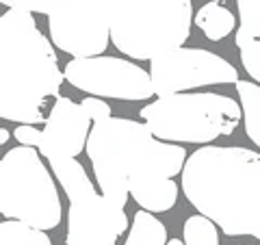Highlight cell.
Here are the masks:
<instances>
[{"label": "cell", "instance_id": "9a60e30c", "mask_svg": "<svg viewBox=\"0 0 260 245\" xmlns=\"http://www.w3.org/2000/svg\"><path fill=\"white\" fill-rule=\"evenodd\" d=\"M167 228L150 210H137L124 245H167Z\"/></svg>", "mask_w": 260, "mask_h": 245}, {"label": "cell", "instance_id": "603a6c76", "mask_svg": "<svg viewBox=\"0 0 260 245\" xmlns=\"http://www.w3.org/2000/svg\"><path fill=\"white\" fill-rule=\"evenodd\" d=\"M83 109L87 111V115L91 117V121H102V119H109L113 117V113H111V107L107 102L102 100V98H95V96H89L85 98L83 102Z\"/></svg>", "mask_w": 260, "mask_h": 245}, {"label": "cell", "instance_id": "8fae6325", "mask_svg": "<svg viewBox=\"0 0 260 245\" xmlns=\"http://www.w3.org/2000/svg\"><path fill=\"white\" fill-rule=\"evenodd\" d=\"M91 128V117L87 115L83 104L68 96H59L44 121L42 145L37 150L48 161L76 159L80 152L87 150Z\"/></svg>", "mask_w": 260, "mask_h": 245}, {"label": "cell", "instance_id": "9c48e42d", "mask_svg": "<svg viewBox=\"0 0 260 245\" xmlns=\"http://www.w3.org/2000/svg\"><path fill=\"white\" fill-rule=\"evenodd\" d=\"M50 42L74 59L100 56L111 42V28L95 0H52L48 13Z\"/></svg>", "mask_w": 260, "mask_h": 245}, {"label": "cell", "instance_id": "8992f818", "mask_svg": "<svg viewBox=\"0 0 260 245\" xmlns=\"http://www.w3.org/2000/svg\"><path fill=\"white\" fill-rule=\"evenodd\" d=\"M37 148L18 145L0 159V213L37 230L61 224V198Z\"/></svg>", "mask_w": 260, "mask_h": 245}, {"label": "cell", "instance_id": "6da1fadb", "mask_svg": "<svg viewBox=\"0 0 260 245\" xmlns=\"http://www.w3.org/2000/svg\"><path fill=\"white\" fill-rule=\"evenodd\" d=\"M182 193L228 236L260 239V154L239 145H204L189 154Z\"/></svg>", "mask_w": 260, "mask_h": 245}, {"label": "cell", "instance_id": "d6986e66", "mask_svg": "<svg viewBox=\"0 0 260 245\" xmlns=\"http://www.w3.org/2000/svg\"><path fill=\"white\" fill-rule=\"evenodd\" d=\"M239 30L258 39L260 37V0H237Z\"/></svg>", "mask_w": 260, "mask_h": 245}, {"label": "cell", "instance_id": "7a4b0ae2", "mask_svg": "<svg viewBox=\"0 0 260 245\" xmlns=\"http://www.w3.org/2000/svg\"><path fill=\"white\" fill-rule=\"evenodd\" d=\"M87 157L100 193L126 206L133 193L180 174L189 154L180 143L160 141L145 124L113 115L93 124Z\"/></svg>", "mask_w": 260, "mask_h": 245}, {"label": "cell", "instance_id": "52a82bcc", "mask_svg": "<svg viewBox=\"0 0 260 245\" xmlns=\"http://www.w3.org/2000/svg\"><path fill=\"white\" fill-rule=\"evenodd\" d=\"M150 78L158 98L208 85L239 83L237 68L204 48H176L150 61Z\"/></svg>", "mask_w": 260, "mask_h": 245}, {"label": "cell", "instance_id": "2e32d148", "mask_svg": "<svg viewBox=\"0 0 260 245\" xmlns=\"http://www.w3.org/2000/svg\"><path fill=\"white\" fill-rule=\"evenodd\" d=\"M143 210H150V213H165V210H172L176 206L178 200V185L174 178L169 180H162L158 185L145 187V189L137 191L130 195Z\"/></svg>", "mask_w": 260, "mask_h": 245}, {"label": "cell", "instance_id": "ffe728a7", "mask_svg": "<svg viewBox=\"0 0 260 245\" xmlns=\"http://www.w3.org/2000/svg\"><path fill=\"white\" fill-rule=\"evenodd\" d=\"M241 65L256 83H260V39L241 48Z\"/></svg>", "mask_w": 260, "mask_h": 245}, {"label": "cell", "instance_id": "ba28073f", "mask_svg": "<svg viewBox=\"0 0 260 245\" xmlns=\"http://www.w3.org/2000/svg\"><path fill=\"white\" fill-rule=\"evenodd\" d=\"M65 80L78 91L115 100H148L154 96L150 74L139 65L119 56L72 59L63 70Z\"/></svg>", "mask_w": 260, "mask_h": 245}, {"label": "cell", "instance_id": "4fadbf2b", "mask_svg": "<svg viewBox=\"0 0 260 245\" xmlns=\"http://www.w3.org/2000/svg\"><path fill=\"white\" fill-rule=\"evenodd\" d=\"M48 163H50V169L56 176V180L61 182V189L65 195H68V200L76 198V195L85 193V191L95 189L80 161H76V159H50Z\"/></svg>", "mask_w": 260, "mask_h": 245}, {"label": "cell", "instance_id": "30bf717a", "mask_svg": "<svg viewBox=\"0 0 260 245\" xmlns=\"http://www.w3.org/2000/svg\"><path fill=\"white\" fill-rule=\"evenodd\" d=\"M128 228L124 206L91 189L70 200L65 245H117Z\"/></svg>", "mask_w": 260, "mask_h": 245}, {"label": "cell", "instance_id": "d4e9b609", "mask_svg": "<svg viewBox=\"0 0 260 245\" xmlns=\"http://www.w3.org/2000/svg\"><path fill=\"white\" fill-rule=\"evenodd\" d=\"M167 245H184V241H180V239H169Z\"/></svg>", "mask_w": 260, "mask_h": 245}, {"label": "cell", "instance_id": "5b68a950", "mask_svg": "<svg viewBox=\"0 0 260 245\" xmlns=\"http://www.w3.org/2000/svg\"><path fill=\"white\" fill-rule=\"evenodd\" d=\"M145 126L169 143H208L232 135L243 111L234 98L213 91L162 96L141 109Z\"/></svg>", "mask_w": 260, "mask_h": 245}, {"label": "cell", "instance_id": "5bb4252c", "mask_svg": "<svg viewBox=\"0 0 260 245\" xmlns=\"http://www.w3.org/2000/svg\"><path fill=\"white\" fill-rule=\"evenodd\" d=\"M239 104L243 111V126L251 143L260 148V85L251 80H239L237 83Z\"/></svg>", "mask_w": 260, "mask_h": 245}, {"label": "cell", "instance_id": "277c9868", "mask_svg": "<svg viewBox=\"0 0 260 245\" xmlns=\"http://www.w3.org/2000/svg\"><path fill=\"white\" fill-rule=\"evenodd\" d=\"M121 54L152 61L191 37V0H95Z\"/></svg>", "mask_w": 260, "mask_h": 245}, {"label": "cell", "instance_id": "3957f363", "mask_svg": "<svg viewBox=\"0 0 260 245\" xmlns=\"http://www.w3.org/2000/svg\"><path fill=\"white\" fill-rule=\"evenodd\" d=\"M65 74L54 44L32 13L9 9L0 18V117L42 124L48 98H59Z\"/></svg>", "mask_w": 260, "mask_h": 245}, {"label": "cell", "instance_id": "e0dca14e", "mask_svg": "<svg viewBox=\"0 0 260 245\" xmlns=\"http://www.w3.org/2000/svg\"><path fill=\"white\" fill-rule=\"evenodd\" d=\"M0 245H52L46 230H37L15 219L0 224Z\"/></svg>", "mask_w": 260, "mask_h": 245}, {"label": "cell", "instance_id": "ac0fdd59", "mask_svg": "<svg viewBox=\"0 0 260 245\" xmlns=\"http://www.w3.org/2000/svg\"><path fill=\"white\" fill-rule=\"evenodd\" d=\"M182 236L184 245H219L217 224L200 213L186 217L182 226Z\"/></svg>", "mask_w": 260, "mask_h": 245}, {"label": "cell", "instance_id": "cb8c5ba5", "mask_svg": "<svg viewBox=\"0 0 260 245\" xmlns=\"http://www.w3.org/2000/svg\"><path fill=\"white\" fill-rule=\"evenodd\" d=\"M7 139H9V133H7V128L0 130V143H7Z\"/></svg>", "mask_w": 260, "mask_h": 245}, {"label": "cell", "instance_id": "7c38bea8", "mask_svg": "<svg viewBox=\"0 0 260 245\" xmlns=\"http://www.w3.org/2000/svg\"><path fill=\"white\" fill-rule=\"evenodd\" d=\"M237 20L234 13L228 9L225 5H221L219 0H213V3H206L202 5L198 11H195V26H198L204 37L210 39V42H221L225 39L230 33L237 26Z\"/></svg>", "mask_w": 260, "mask_h": 245}, {"label": "cell", "instance_id": "44dd1931", "mask_svg": "<svg viewBox=\"0 0 260 245\" xmlns=\"http://www.w3.org/2000/svg\"><path fill=\"white\" fill-rule=\"evenodd\" d=\"M5 7L13 11H26V13H50L52 0H0Z\"/></svg>", "mask_w": 260, "mask_h": 245}, {"label": "cell", "instance_id": "7402d4cb", "mask_svg": "<svg viewBox=\"0 0 260 245\" xmlns=\"http://www.w3.org/2000/svg\"><path fill=\"white\" fill-rule=\"evenodd\" d=\"M42 130L32 124H20L13 130V137L20 145H26V148H39L42 145Z\"/></svg>", "mask_w": 260, "mask_h": 245}]
</instances>
